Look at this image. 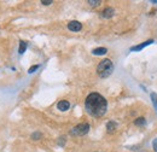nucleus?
<instances>
[{
    "mask_svg": "<svg viewBox=\"0 0 157 152\" xmlns=\"http://www.w3.org/2000/svg\"><path fill=\"white\" fill-rule=\"evenodd\" d=\"M81 28H82V25L78 21H71V22L68 23V29L71 30V32H80Z\"/></svg>",
    "mask_w": 157,
    "mask_h": 152,
    "instance_id": "4",
    "label": "nucleus"
},
{
    "mask_svg": "<svg viewBox=\"0 0 157 152\" xmlns=\"http://www.w3.org/2000/svg\"><path fill=\"white\" fill-rule=\"evenodd\" d=\"M137 126H143V124H145V118H143V117H140V118H138L137 121L134 122Z\"/></svg>",
    "mask_w": 157,
    "mask_h": 152,
    "instance_id": "12",
    "label": "nucleus"
},
{
    "mask_svg": "<svg viewBox=\"0 0 157 152\" xmlns=\"http://www.w3.org/2000/svg\"><path fill=\"white\" fill-rule=\"evenodd\" d=\"M154 149H155V151L157 152V139L154 141Z\"/></svg>",
    "mask_w": 157,
    "mask_h": 152,
    "instance_id": "17",
    "label": "nucleus"
},
{
    "mask_svg": "<svg viewBox=\"0 0 157 152\" xmlns=\"http://www.w3.org/2000/svg\"><path fill=\"white\" fill-rule=\"evenodd\" d=\"M25 50H27V42H25V41H21L18 52H20L21 55H23V53L25 52Z\"/></svg>",
    "mask_w": 157,
    "mask_h": 152,
    "instance_id": "10",
    "label": "nucleus"
},
{
    "mask_svg": "<svg viewBox=\"0 0 157 152\" xmlns=\"http://www.w3.org/2000/svg\"><path fill=\"white\" fill-rule=\"evenodd\" d=\"M40 136H41V134L40 133H34L33 135H32V138H33V139H35V140H38Z\"/></svg>",
    "mask_w": 157,
    "mask_h": 152,
    "instance_id": "15",
    "label": "nucleus"
},
{
    "mask_svg": "<svg viewBox=\"0 0 157 152\" xmlns=\"http://www.w3.org/2000/svg\"><path fill=\"white\" fill-rule=\"evenodd\" d=\"M88 131H90V124L88 123H81V124H78L76 127H74L70 133L73 135H85V134L88 133Z\"/></svg>",
    "mask_w": 157,
    "mask_h": 152,
    "instance_id": "3",
    "label": "nucleus"
},
{
    "mask_svg": "<svg viewBox=\"0 0 157 152\" xmlns=\"http://www.w3.org/2000/svg\"><path fill=\"white\" fill-rule=\"evenodd\" d=\"M116 127H117V124H116L115 122H113V121H111V122H109V123H108V126H106V128H108V132H109V133H113V132L116 129Z\"/></svg>",
    "mask_w": 157,
    "mask_h": 152,
    "instance_id": "9",
    "label": "nucleus"
},
{
    "mask_svg": "<svg viewBox=\"0 0 157 152\" xmlns=\"http://www.w3.org/2000/svg\"><path fill=\"white\" fill-rule=\"evenodd\" d=\"M57 108L60 111H67L69 108H70V103L68 100H60L58 104H57Z\"/></svg>",
    "mask_w": 157,
    "mask_h": 152,
    "instance_id": "5",
    "label": "nucleus"
},
{
    "mask_svg": "<svg viewBox=\"0 0 157 152\" xmlns=\"http://www.w3.org/2000/svg\"><path fill=\"white\" fill-rule=\"evenodd\" d=\"M108 52V50L105 48V47H98V48H94L93 51H92V53L94 55V56H103V55H105Z\"/></svg>",
    "mask_w": 157,
    "mask_h": 152,
    "instance_id": "7",
    "label": "nucleus"
},
{
    "mask_svg": "<svg viewBox=\"0 0 157 152\" xmlns=\"http://www.w3.org/2000/svg\"><path fill=\"white\" fill-rule=\"evenodd\" d=\"M41 4H42V5H50V4H52V1H51V0H47V1H46V0H42Z\"/></svg>",
    "mask_w": 157,
    "mask_h": 152,
    "instance_id": "16",
    "label": "nucleus"
},
{
    "mask_svg": "<svg viewBox=\"0 0 157 152\" xmlns=\"http://www.w3.org/2000/svg\"><path fill=\"white\" fill-rule=\"evenodd\" d=\"M90 2V5L91 6H98L99 4H100V1L99 0H97V1H88Z\"/></svg>",
    "mask_w": 157,
    "mask_h": 152,
    "instance_id": "13",
    "label": "nucleus"
},
{
    "mask_svg": "<svg viewBox=\"0 0 157 152\" xmlns=\"http://www.w3.org/2000/svg\"><path fill=\"white\" fill-rule=\"evenodd\" d=\"M113 16H114V9H111V7H108L101 12V17H104V18H110Z\"/></svg>",
    "mask_w": 157,
    "mask_h": 152,
    "instance_id": "6",
    "label": "nucleus"
},
{
    "mask_svg": "<svg viewBox=\"0 0 157 152\" xmlns=\"http://www.w3.org/2000/svg\"><path fill=\"white\" fill-rule=\"evenodd\" d=\"M151 100H152V104H154L155 109L157 110V94L156 93H152V94H151Z\"/></svg>",
    "mask_w": 157,
    "mask_h": 152,
    "instance_id": "11",
    "label": "nucleus"
},
{
    "mask_svg": "<svg viewBox=\"0 0 157 152\" xmlns=\"http://www.w3.org/2000/svg\"><path fill=\"white\" fill-rule=\"evenodd\" d=\"M113 71H114V64L110 59L101 60L97 68V73L100 77H108L109 75H111Z\"/></svg>",
    "mask_w": 157,
    "mask_h": 152,
    "instance_id": "2",
    "label": "nucleus"
},
{
    "mask_svg": "<svg viewBox=\"0 0 157 152\" xmlns=\"http://www.w3.org/2000/svg\"><path fill=\"white\" fill-rule=\"evenodd\" d=\"M85 108H86V111L88 115H91L93 117H100L106 112L108 103L103 95L98 94V93H91L86 98Z\"/></svg>",
    "mask_w": 157,
    "mask_h": 152,
    "instance_id": "1",
    "label": "nucleus"
},
{
    "mask_svg": "<svg viewBox=\"0 0 157 152\" xmlns=\"http://www.w3.org/2000/svg\"><path fill=\"white\" fill-rule=\"evenodd\" d=\"M38 68H39V65H34V66H32V68L29 69V73H30V74H32V73H34V71H35Z\"/></svg>",
    "mask_w": 157,
    "mask_h": 152,
    "instance_id": "14",
    "label": "nucleus"
},
{
    "mask_svg": "<svg viewBox=\"0 0 157 152\" xmlns=\"http://www.w3.org/2000/svg\"><path fill=\"white\" fill-rule=\"evenodd\" d=\"M152 42H154V40H147V41H145L144 44H140V45H138V46H134V47H132L131 50H132V51H139V50L144 48L145 46H147V45H150V44H152Z\"/></svg>",
    "mask_w": 157,
    "mask_h": 152,
    "instance_id": "8",
    "label": "nucleus"
}]
</instances>
